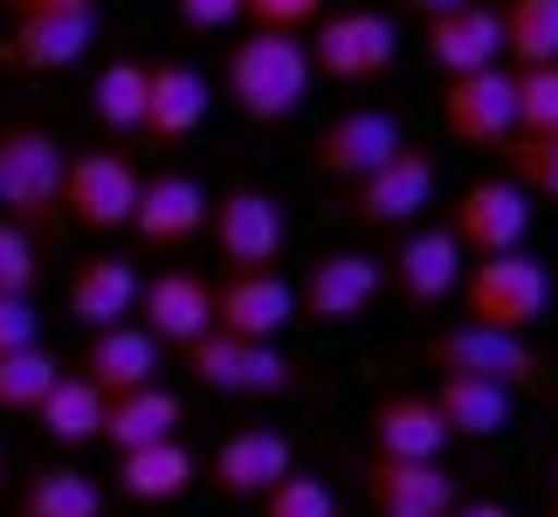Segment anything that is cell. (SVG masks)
<instances>
[{"label":"cell","instance_id":"30","mask_svg":"<svg viewBox=\"0 0 558 517\" xmlns=\"http://www.w3.org/2000/svg\"><path fill=\"white\" fill-rule=\"evenodd\" d=\"M145 76H153V62H138V56H111V62L90 76V118H97L111 139L145 132Z\"/></svg>","mask_w":558,"mask_h":517},{"label":"cell","instance_id":"9","mask_svg":"<svg viewBox=\"0 0 558 517\" xmlns=\"http://www.w3.org/2000/svg\"><path fill=\"white\" fill-rule=\"evenodd\" d=\"M207 228H214V249H221L228 269H276L290 249V221L269 193L255 187H228L221 201L207 207Z\"/></svg>","mask_w":558,"mask_h":517},{"label":"cell","instance_id":"35","mask_svg":"<svg viewBox=\"0 0 558 517\" xmlns=\"http://www.w3.org/2000/svg\"><path fill=\"white\" fill-rule=\"evenodd\" d=\"M558 132V62L518 70V139H545Z\"/></svg>","mask_w":558,"mask_h":517},{"label":"cell","instance_id":"5","mask_svg":"<svg viewBox=\"0 0 558 517\" xmlns=\"http://www.w3.org/2000/svg\"><path fill=\"white\" fill-rule=\"evenodd\" d=\"M186 373L214 386V394H234V400H269V394H290L296 386V365L276 338H234V332H207L186 345Z\"/></svg>","mask_w":558,"mask_h":517},{"label":"cell","instance_id":"23","mask_svg":"<svg viewBox=\"0 0 558 517\" xmlns=\"http://www.w3.org/2000/svg\"><path fill=\"white\" fill-rule=\"evenodd\" d=\"M159 352L166 345L145 332V325H111V332H90V345H83V365L76 373L104 386V400H118V394H138V386H153L159 380Z\"/></svg>","mask_w":558,"mask_h":517},{"label":"cell","instance_id":"29","mask_svg":"<svg viewBox=\"0 0 558 517\" xmlns=\"http://www.w3.org/2000/svg\"><path fill=\"white\" fill-rule=\"evenodd\" d=\"M104 386H90L83 373H62L49 386V400L35 407V428L49 435L56 448H83V442H104Z\"/></svg>","mask_w":558,"mask_h":517},{"label":"cell","instance_id":"47","mask_svg":"<svg viewBox=\"0 0 558 517\" xmlns=\"http://www.w3.org/2000/svg\"><path fill=\"white\" fill-rule=\"evenodd\" d=\"M551 517H558V510H551Z\"/></svg>","mask_w":558,"mask_h":517},{"label":"cell","instance_id":"46","mask_svg":"<svg viewBox=\"0 0 558 517\" xmlns=\"http://www.w3.org/2000/svg\"><path fill=\"white\" fill-rule=\"evenodd\" d=\"M0 8H21V0H0Z\"/></svg>","mask_w":558,"mask_h":517},{"label":"cell","instance_id":"18","mask_svg":"<svg viewBox=\"0 0 558 517\" xmlns=\"http://www.w3.org/2000/svg\"><path fill=\"white\" fill-rule=\"evenodd\" d=\"M138 290H145V276L124 255H83L70 269V284H62V304H70L83 332H111L124 317H138Z\"/></svg>","mask_w":558,"mask_h":517},{"label":"cell","instance_id":"13","mask_svg":"<svg viewBox=\"0 0 558 517\" xmlns=\"http://www.w3.org/2000/svg\"><path fill=\"white\" fill-rule=\"evenodd\" d=\"M386 290V263L359 249H338V255H317L311 276L296 284V317H311V325H359Z\"/></svg>","mask_w":558,"mask_h":517},{"label":"cell","instance_id":"15","mask_svg":"<svg viewBox=\"0 0 558 517\" xmlns=\"http://www.w3.org/2000/svg\"><path fill=\"white\" fill-rule=\"evenodd\" d=\"M296 325V284L276 269H228L221 297H214V332L234 338H283Z\"/></svg>","mask_w":558,"mask_h":517},{"label":"cell","instance_id":"43","mask_svg":"<svg viewBox=\"0 0 558 517\" xmlns=\"http://www.w3.org/2000/svg\"><path fill=\"white\" fill-rule=\"evenodd\" d=\"M393 8H407V14H421V21H435V14H448V8H462V0H393Z\"/></svg>","mask_w":558,"mask_h":517},{"label":"cell","instance_id":"31","mask_svg":"<svg viewBox=\"0 0 558 517\" xmlns=\"http://www.w3.org/2000/svg\"><path fill=\"white\" fill-rule=\"evenodd\" d=\"M21 517H104V490L83 469H35L21 483Z\"/></svg>","mask_w":558,"mask_h":517},{"label":"cell","instance_id":"38","mask_svg":"<svg viewBox=\"0 0 558 517\" xmlns=\"http://www.w3.org/2000/svg\"><path fill=\"white\" fill-rule=\"evenodd\" d=\"M242 14L255 21V35H304L325 21V0H242Z\"/></svg>","mask_w":558,"mask_h":517},{"label":"cell","instance_id":"33","mask_svg":"<svg viewBox=\"0 0 558 517\" xmlns=\"http://www.w3.org/2000/svg\"><path fill=\"white\" fill-rule=\"evenodd\" d=\"M62 380V359L28 345V352H8L0 359V414H35L49 400V386Z\"/></svg>","mask_w":558,"mask_h":517},{"label":"cell","instance_id":"2","mask_svg":"<svg viewBox=\"0 0 558 517\" xmlns=\"http://www.w3.org/2000/svg\"><path fill=\"white\" fill-rule=\"evenodd\" d=\"M62 172H70V153H62L56 132L41 124H0V214L21 228H56L62 214Z\"/></svg>","mask_w":558,"mask_h":517},{"label":"cell","instance_id":"25","mask_svg":"<svg viewBox=\"0 0 558 517\" xmlns=\"http://www.w3.org/2000/svg\"><path fill=\"white\" fill-rule=\"evenodd\" d=\"M207 76L193 70V62H153V76H145V139L159 145H180L207 124Z\"/></svg>","mask_w":558,"mask_h":517},{"label":"cell","instance_id":"17","mask_svg":"<svg viewBox=\"0 0 558 517\" xmlns=\"http://www.w3.org/2000/svg\"><path fill=\"white\" fill-rule=\"evenodd\" d=\"M138 325L153 332L159 345H186L193 338H207L214 332V284L207 276H193V269H159V276H145V290H138Z\"/></svg>","mask_w":558,"mask_h":517},{"label":"cell","instance_id":"44","mask_svg":"<svg viewBox=\"0 0 558 517\" xmlns=\"http://www.w3.org/2000/svg\"><path fill=\"white\" fill-rule=\"evenodd\" d=\"M0 497H8V448H0Z\"/></svg>","mask_w":558,"mask_h":517},{"label":"cell","instance_id":"36","mask_svg":"<svg viewBox=\"0 0 558 517\" xmlns=\"http://www.w3.org/2000/svg\"><path fill=\"white\" fill-rule=\"evenodd\" d=\"M263 517H338V490L325 477H311V469H290L263 497Z\"/></svg>","mask_w":558,"mask_h":517},{"label":"cell","instance_id":"3","mask_svg":"<svg viewBox=\"0 0 558 517\" xmlns=\"http://www.w3.org/2000/svg\"><path fill=\"white\" fill-rule=\"evenodd\" d=\"M421 359L435 365V373L497 380L510 394H531V386L545 380V359H538V345L524 332H497V325H476V317H462V325H448V332H427Z\"/></svg>","mask_w":558,"mask_h":517},{"label":"cell","instance_id":"24","mask_svg":"<svg viewBox=\"0 0 558 517\" xmlns=\"http://www.w3.org/2000/svg\"><path fill=\"white\" fill-rule=\"evenodd\" d=\"M462 269H469V255L456 242V228H414L393 255V284H400L407 304H421V311L448 304V297L462 290Z\"/></svg>","mask_w":558,"mask_h":517},{"label":"cell","instance_id":"28","mask_svg":"<svg viewBox=\"0 0 558 517\" xmlns=\"http://www.w3.org/2000/svg\"><path fill=\"white\" fill-rule=\"evenodd\" d=\"M180 421H186V400L173 394V386H138V394H118L111 407H104V442L118 448H145V442H166V435H180Z\"/></svg>","mask_w":558,"mask_h":517},{"label":"cell","instance_id":"1","mask_svg":"<svg viewBox=\"0 0 558 517\" xmlns=\"http://www.w3.org/2000/svg\"><path fill=\"white\" fill-rule=\"evenodd\" d=\"M311 49L296 35H248L228 49V97L248 124L296 118L311 97Z\"/></svg>","mask_w":558,"mask_h":517},{"label":"cell","instance_id":"37","mask_svg":"<svg viewBox=\"0 0 558 517\" xmlns=\"http://www.w3.org/2000/svg\"><path fill=\"white\" fill-rule=\"evenodd\" d=\"M35 276H41V263H35V235L0 214V297H28Z\"/></svg>","mask_w":558,"mask_h":517},{"label":"cell","instance_id":"11","mask_svg":"<svg viewBox=\"0 0 558 517\" xmlns=\"http://www.w3.org/2000/svg\"><path fill=\"white\" fill-rule=\"evenodd\" d=\"M407 145V132H400V118L393 111H373V104H352V111H338L325 132L311 139V166L325 172V180H345V187H359L366 172H379L386 159H393Z\"/></svg>","mask_w":558,"mask_h":517},{"label":"cell","instance_id":"10","mask_svg":"<svg viewBox=\"0 0 558 517\" xmlns=\"http://www.w3.org/2000/svg\"><path fill=\"white\" fill-rule=\"evenodd\" d=\"M138 166L124 153H70V172H62V214L90 235H111V228H132V207H138Z\"/></svg>","mask_w":558,"mask_h":517},{"label":"cell","instance_id":"42","mask_svg":"<svg viewBox=\"0 0 558 517\" xmlns=\"http://www.w3.org/2000/svg\"><path fill=\"white\" fill-rule=\"evenodd\" d=\"M448 517H510V504H497V497H476V504H456Z\"/></svg>","mask_w":558,"mask_h":517},{"label":"cell","instance_id":"20","mask_svg":"<svg viewBox=\"0 0 558 517\" xmlns=\"http://www.w3.org/2000/svg\"><path fill=\"white\" fill-rule=\"evenodd\" d=\"M207 187L193 172H159V180L138 187V207H132V235L153 249H180L207 228Z\"/></svg>","mask_w":558,"mask_h":517},{"label":"cell","instance_id":"21","mask_svg":"<svg viewBox=\"0 0 558 517\" xmlns=\"http://www.w3.org/2000/svg\"><path fill=\"white\" fill-rule=\"evenodd\" d=\"M366 497L379 517H448L462 504L456 477H448L441 462H386L373 456L366 462Z\"/></svg>","mask_w":558,"mask_h":517},{"label":"cell","instance_id":"34","mask_svg":"<svg viewBox=\"0 0 558 517\" xmlns=\"http://www.w3.org/2000/svg\"><path fill=\"white\" fill-rule=\"evenodd\" d=\"M504 172L524 193H538V201H558V132H545V139H510L504 145Z\"/></svg>","mask_w":558,"mask_h":517},{"label":"cell","instance_id":"12","mask_svg":"<svg viewBox=\"0 0 558 517\" xmlns=\"http://www.w3.org/2000/svg\"><path fill=\"white\" fill-rule=\"evenodd\" d=\"M435 187H441L435 159H427L421 145H400L379 172H366V180L352 187V221L359 228H414L421 214L435 207Z\"/></svg>","mask_w":558,"mask_h":517},{"label":"cell","instance_id":"27","mask_svg":"<svg viewBox=\"0 0 558 517\" xmlns=\"http://www.w3.org/2000/svg\"><path fill=\"white\" fill-rule=\"evenodd\" d=\"M193 477H201V462H193V448L180 435L124 448V456H118V490L132 504H180L186 490H193Z\"/></svg>","mask_w":558,"mask_h":517},{"label":"cell","instance_id":"4","mask_svg":"<svg viewBox=\"0 0 558 517\" xmlns=\"http://www.w3.org/2000/svg\"><path fill=\"white\" fill-rule=\"evenodd\" d=\"M462 304L476 325H497V332H531L551 304V269L538 255L510 249V255H483V263L462 269Z\"/></svg>","mask_w":558,"mask_h":517},{"label":"cell","instance_id":"45","mask_svg":"<svg viewBox=\"0 0 558 517\" xmlns=\"http://www.w3.org/2000/svg\"><path fill=\"white\" fill-rule=\"evenodd\" d=\"M551 490H558V456H551Z\"/></svg>","mask_w":558,"mask_h":517},{"label":"cell","instance_id":"16","mask_svg":"<svg viewBox=\"0 0 558 517\" xmlns=\"http://www.w3.org/2000/svg\"><path fill=\"white\" fill-rule=\"evenodd\" d=\"M296 469V448L290 435H276V428H242V435H228L221 448H214L207 477L221 497H242V504H263L276 483H283Z\"/></svg>","mask_w":558,"mask_h":517},{"label":"cell","instance_id":"22","mask_svg":"<svg viewBox=\"0 0 558 517\" xmlns=\"http://www.w3.org/2000/svg\"><path fill=\"white\" fill-rule=\"evenodd\" d=\"M97 41V8H76V14H14V35H8V56L14 70L28 76H56L70 62L90 56Z\"/></svg>","mask_w":558,"mask_h":517},{"label":"cell","instance_id":"39","mask_svg":"<svg viewBox=\"0 0 558 517\" xmlns=\"http://www.w3.org/2000/svg\"><path fill=\"white\" fill-rule=\"evenodd\" d=\"M28 345H41V317L28 297H0V359L8 352H28Z\"/></svg>","mask_w":558,"mask_h":517},{"label":"cell","instance_id":"7","mask_svg":"<svg viewBox=\"0 0 558 517\" xmlns=\"http://www.w3.org/2000/svg\"><path fill=\"white\" fill-rule=\"evenodd\" d=\"M448 228H456L462 255H510L524 249L531 235V193L510 180V172H483V180H469L456 193V207H448Z\"/></svg>","mask_w":558,"mask_h":517},{"label":"cell","instance_id":"8","mask_svg":"<svg viewBox=\"0 0 558 517\" xmlns=\"http://www.w3.org/2000/svg\"><path fill=\"white\" fill-rule=\"evenodd\" d=\"M441 124L448 139L476 145V153H504L518 139V70H476V76H448L441 91Z\"/></svg>","mask_w":558,"mask_h":517},{"label":"cell","instance_id":"41","mask_svg":"<svg viewBox=\"0 0 558 517\" xmlns=\"http://www.w3.org/2000/svg\"><path fill=\"white\" fill-rule=\"evenodd\" d=\"M76 8H97V0H21L14 14H76Z\"/></svg>","mask_w":558,"mask_h":517},{"label":"cell","instance_id":"26","mask_svg":"<svg viewBox=\"0 0 558 517\" xmlns=\"http://www.w3.org/2000/svg\"><path fill=\"white\" fill-rule=\"evenodd\" d=\"M441 407V421H448V435L456 442H489V435H504L510 414H518V394L497 380H469V373H441V386L427 394Z\"/></svg>","mask_w":558,"mask_h":517},{"label":"cell","instance_id":"14","mask_svg":"<svg viewBox=\"0 0 558 517\" xmlns=\"http://www.w3.org/2000/svg\"><path fill=\"white\" fill-rule=\"evenodd\" d=\"M421 49L435 62L441 76H476V70H497L504 56V8H489V0H462V8L435 14L421 28Z\"/></svg>","mask_w":558,"mask_h":517},{"label":"cell","instance_id":"32","mask_svg":"<svg viewBox=\"0 0 558 517\" xmlns=\"http://www.w3.org/2000/svg\"><path fill=\"white\" fill-rule=\"evenodd\" d=\"M504 56L518 70L558 62V0H504Z\"/></svg>","mask_w":558,"mask_h":517},{"label":"cell","instance_id":"19","mask_svg":"<svg viewBox=\"0 0 558 517\" xmlns=\"http://www.w3.org/2000/svg\"><path fill=\"white\" fill-rule=\"evenodd\" d=\"M366 428H373V456L386 462H441L448 442H456L427 394H386L366 414Z\"/></svg>","mask_w":558,"mask_h":517},{"label":"cell","instance_id":"40","mask_svg":"<svg viewBox=\"0 0 558 517\" xmlns=\"http://www.w3.org/2000/svg\"><path fill=\"white\" fill-rule=\"evenodd\" d=\"M186 28H201V35H221L228 21H242V0H173Z\"/></svg>","mask_w":558,"mask_h":517},{"label":"cell","instance_id":"6","mask_svg":"<svg viewBox=\"0 0 558 517\" xmlns=\"http://www.w3.org/2000/svg\"><path fill=\"white\" fill-rule=\"evenodd\" d=\"M393 62H400V28L379 8H345V14L317 21V35H311V70L331 83H373Z\"/></svg>","mask_w":558,"mask_h":517}]
</instances>
